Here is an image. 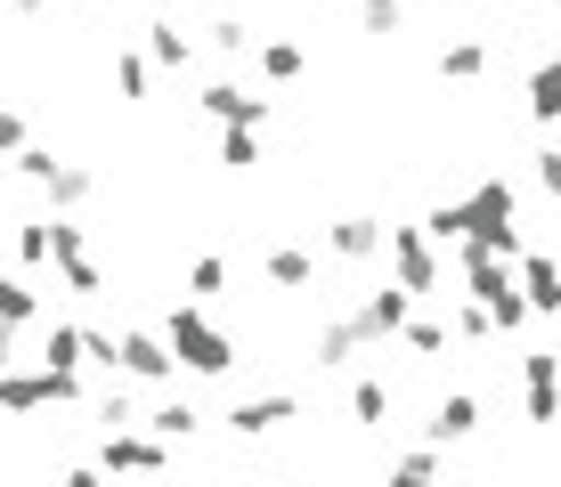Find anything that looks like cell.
Segmentation results:
<instances>
[{
  "instance_id": "d6986e66",
  "label": "cell",
  "mask_w": 561,
  "mask_h": 487,
  "mask_svg": "<svg viewBox=\"0 0 561 487\" xmlns=\"http://www.w3.org/2000/svg\"><path fill=\"white\" fill-rule=\"evenodd\" d=\"M439 73H448V82H480V73H489V42H480V33L439 42Z\"/></svg>"
},
{
  "instance_id": "f35d334b",
  "label": "cell",
  "mask_w": 561,
  "mask_h": 487,
  "mask_svg": "<svg viewBox=\"0 0 561 487\" xmlns=\"http://www.w3.org/2000/svg\"><path fill=\"white\" fill-rule=\"evenodd\" d=\"M9 9H16V16H49L57 0H9Z\"/></svg>"
},
{
  "instance_id": "60d3db41",
  "label": "cell",
  "mask_w": 561,
  "mask_h": 487,
  "mask_svg": "<svg viewBox=\"0 0 561 487\" xmlns=\"http://www.w3.org/2000/svg\"><path fill=\"white\" fill-rule=\"evenodd\" d=\"M139 487H163V479H139Z\"/></svg>"
},
{
  "instance_id": "7402d4cb",
  "label": "cell",
  "mask_w": 561,
  "mask_h": 487,
  "mask_svg": "<svg viewBox=\"0 0 561 487\" xmlns=\"http://www.w3.org/2000/svg\"><path fill=\"white\" fill-rule=\"evenodd\" d=\"M187 57H196V42H187V33L171 25V16H163V25H147V66H171V73H187Z\"/></svg>"
},
{
  "instance_id": "5b68a950",
  "label": "cell",
  "mask_w": 561,
  "mask_h": 487,
  "mask_svg": "<svg viewBox=\"0 0 561 487\" xmlns=\"http://www.w3.org/2000/svg\"><path fill=\"white\" fill-rule=\"evenodd\" d=\"M99 472L106 479H163L171 472V447L147 439V431H106L99 439Z\"/></svg>"
},
{
  "instance_id": "d590c367",
  "label": "cell",
  "mask_w": 561,
  "mask_h": 487,
  "mask_svg": "<svg viewBox=\"0 0 561 487\" xmlns=\"http://www.w3.org/2000/svg\"><path fill=\"white\" fill-rule=\"evenodd\" d=\"M537 187H546L553 204H561V147H546V154H537Z\"/></svg>"
},
{
  "instance_id": "603a6c76",
  "label": "cell",
  "mask_w": 561,
  "mask_h": 487,
  "mask_svg": "<svg viewBox=\"0 0 561 487\" xmlns=\"http://www.w3.org/2000/svg\"><path fill=\"white\" fill-rule=\"evenodd\" d=\"M0 325H42V292L0 268Z\"/></svg>"
},
{
  "instance_id": "3957f363",
  "label": "cell",
  "mask_w": 561,
  "mask_h": 487,
  "mask_svg": "<svg viewBox=\"0 0 561 487\" xmlns=\"http://www.w3.org/2000/svg\"><path fill=\"white\" fill-rule=\"evenodd\" d=\"M90 390L82 374H57V366H9L0 374V415H42V406H82Z\"/></svg>"
},
{
  "instance_id": "4fadbf2b",
  "label": "cell",
  "mask_w": 561,
  "mask_h": 487,
  "mask_svg": "<svg viewBox=\"0 0 561 487\" xmlns=\"http://www.w3.org/2000/svg\"><path fill=\"white\" fill-rule=\"evenodd\" d=\"M33 187H42V204H49V220H73V211H82V204H90V195H99V179H90V171H82V163H49V171H42V179H33Z\"/></svg>"
},
{
  "instance_id": "d6a6232c",
  "label": "cell",
  "mask_w": 561,
  "mask_h": 487,
  "mask_svg": "<svg viewBox=\"0 0 561 487\" xmlns=\"http://www.w3.org/2000/svg\"><path fill=\"white\" fill-rule=\"evenodd\" d=\"M211 49H220V57H253V25H237V16H220V25H211Z\"/></svg>"
},
{
  "instance_id": "8d00e7d4",
  "label": "cell",
  "mask_w": 561,
  "mask_h": 487,
  "mask_svg": "<svg viewBox=\"0 0 561 487\" xmlns=\"http://www.w3.org/2000/svg\"><path fill=\"white\" fill-rule=\"evenodd\" d=\"M57 487H106V472H99V463H82V472H66Z\"/></svg>"
},
{
  "instance_id": "ab89813d",
  "label": "cell",
  "mask_w": 561,
  "mask_h": 487,
  "mask_svg": "<svg viewBox=\"0 0 561 487\" xmlns=\"http://www.w3.org/2000/svg\"><path fill=\"white\" fill-rule=\"evenodd\" d=\"M391 487H415V479H399V472H391Z\"/></svg>"
},
{
  "instance_id": "9c48e42d",
  "label": "cell",
  "mask_w": 561,
  "mask_h": 487,
  "mask_svg": "<svg viewBox=\"0 0 561 487\" xmlns=\"http://www.w3.org/2000/svg\"><path fill=\"white\" fill-rule=\"evenodd\" d=\"M408 292H399V285H375V292H366V301H351V325H358V334H366V349H375V341H391L399 334V325H408Z\"/></svg>"
},
{
  "instance_id": "4316f807",
  "label": "cell",
  "mask_w": 561,
  "mask_h": 487,
  "mask_svg": "<svg viewBox=\"0 0 561 487\" xmlns=\"http://www.w3.org/2000/svg\"><path fill=\"white\" fill-rule=\"evenodd\" d=\"M99 422H106V431H139V422H147V406L130 398V390H106V398H99Z\"/></svg>"
},
{
  "instance_id": "277c9868",
  "label": "cell",
  "mask_w": 561,
  "mask_h": 487,
  "mask_svg": "<svg viewBox=\"0 0 561 487\" xmlns=\"http://www.w3.org/2000/svg\"><path fill=\"white\" fill-rule=\"evenodd\" d=\"M382 260H391V285L408 292V301H439V244L423 236V228H391V236H382Z\"/></svg>"
},
{
  "instance_id": "2e32d148",
  "label": "cell",
  "mask_w": 561,
  "mask_h": 487,
  "mask_svg": "<svg viewBox=\"0 0 561 487\" xmlns=\"http://www.w3.org/2000/svg\"><path fill=\"white\" fill-rule=\"evenodd\" d=\"M382 236H391V228H382L375 211H351V220H334V236H325V244H334L342 260H382Z\"/></svg>"
},
{
  "instance_id": "8fae6325",
  "label": "cell",
  "mask_w": 561,
  "mask_h": 487,
  "mask_svg": "<svg viewBox=\"0 0 561 487\" xmlns=\"http://www.w3.org/2000/svg\"><path fill=\"white\" fill-rule=\"evenodd\" d=\"M513 277H520V301H529V317H561V260H553V252H520Z\"/></svg>"
},
{
  "instance_id": "1f68e13d",
  "label": "cell",
  "mask_w": 561,
  "mask_h": 487,
  "mask_svg": "<svg viewBox=\"0 0 561 487\" xmlns=\"http://www.w3.org/2000/svg\"><path fill=\"white\" fill-rule=\"evenodd\" d=\"M16 260H25V268H49V220H25V228H16Z\"/></svg>"
},
{
  "instance_id": "7c38bea8",
  "label": "cell",
  "mask_w": 561,
  "mask_h": 487,
  "mask_svg": "<svg viewBox=\"0 0 561 487\" xmlns=\"http://www.w3.org/2000/svg\"><path fill=\"white\" fill-rule=\"evenodd\" d=\"M204 114H211L220 130H261V123H268V97H253L244 82H211V90H204Z\"/></svg>"
},
{
  "instance_id": "44dd1931",
  "label": "cell",
  "mask_w": 561,
  "mask_h": 487,
  "mask_svg": "<svg viewBox=\"0 0 561 487\" xmlns=\"http://www.w3.org/2000/svg\"><path fill=\"white\" fill-rule=\"evenodd\" d=\"M351 422H366V431H382V422H391V382L358 374V382H351Z\"/></svg>"
},
{
  "instance_id": "5bb4252c",
  "label": "cell",
  "mask_w": 561,
  "mask_h": 487,
  "mask_svg": "<svg viewBox=\"0 0 561 487\" xmlns=\"http://www.w3.org/2000/svg\"><path fill=\"white\" fill-rule=\"evenodd\" d=\"M472 431H480V398H472V390H448V398L432 406V422H423V439H432V447H456Z\"/></svg>"
},
{
  "instance_id": "4dcf8cb0",
  "label": "cell",
  "mask_w": 561,
  "mask_h": 487,
  "mask_svg": "<svg viewBox=\"0 0 561 487\" xmlns=\"http://www.w3.org/2000/svg\"><path fill=\"white\" fill-rule=\"evenodd\" d=\"M220 163L228 171H253L261 163V139H253V130H220Z\"/></svg>"
},
{
  "instance_id": "e575fe53",
  "label": "cell",
  "mask_w": 561,
  "mask_h": 487,
  "mask_svg": "<svg viewBox=\"0 0 561 487\" xmlns=\"http://www.w3.org/2000/svg\"><path fill=\"white\" fill-rule=\"evenodd\" d=\"M25 147H33L25 114H16V106H0V154H25Z\"/></svg>"
},
{
  "instance_id": "52a82bcc",
  "label": "cell",
  "mask_w": 561,
  "mask_h": 487,
  "mask_svg": "<svg viewBox=\"0 0 561 487\" xmlns=\"http://www.w3.org/2000/svg\"><path fill=\"white\" fill-rule=\"evenodd\" d=\"M520 406L529 422H561V349H520Z\"/></svg>"
},
{
  "instance_id": "74e56055",
  "label": "cell",
  "mask_w": 561,
  "mask_h": 487,
  "mask_svg": "<svg viewBox=\"0 0 561 487\" xmlns=\"http://www.w3.org/2000/svg\"><path fill=\"white\" fill-rule=\"evenodd\" d=\"M16 366V325H0V374Z\"/></svg>"
},
{
  "instance_id": "7a4b0ae2",
  "label": "cell",
  "mask_w": 561,
  "mask_h": 487,
  "mask_svg": "<svg viewBox=\"0 0 561 487\" xmlns=\"http://www.w3.org/2000/svg\"><path fill=\"white\" fill-rule=\"evenodd\" d=\"M163 349H171V366H187V374H204V382H220L228 366H237V341H228L196 301L163 317Z\"/></svg>"
},
{
  "instance_id": "ac0fdd59",
  "label": "cell",
  "mask_w": 561,
  "mask_h": 487,
  "mask_svg": "<svg viewBox=\"0 0 561 487\" xmlns=\"http://www.w3.org/2000/svg\"><path fill=\"white\" fill-rule=\"evenodd\" d=\"M529 114H537L546 130H561V49L529 66Z\"/></svg>"
},
{
  "instance_id": "836d02e7",
  "label": "cell",
  "mask_w": 561,
  "mask_h": 487,
  "mask_svg": "<svg viewBox=\"0 0 561 487\" xmlns=\"http://www.w3.org/2000/svg\"><path fill=\"white\" fill-rule=\"evenodd\" d=\"M448 334H456V341H489L496 325H489V309H480V301H463L456 317H448Z\"/></svg>"
},
{
  "instance_id": "e0dca14e",
  "label": "cell",
  "mask_w": 561,
  "mask_h": 487,
  "mask_svg": "<svg viewBox=\"0 0 561 487\" xmlns=\"http://www.w3.org/2000/svg\"><path fill=\"white\" fill-rule=\"evenodd\" d=\"M139 431H147V439H163V447H187V439L204 431V415H196L187 398H163V406H147V422H139Z\"/></svg>"
},
{
  "instance_id": "f1b7e54d",
  "label": "cell",
  "mask_w": 561,
  "mask_h": 487,
  "mask_svg": "<svg viewBox=\"0 0 561 487\" xmlns=\"http://www.w3.org/2000/svg\"><path fill=\"white\" fill-rule=\"evenodd\" d=\"M187 292H196V301H211V292H228V260H220V252H204V260L187 268Z\"/></svg>"
},
{
  "instance_id": "9a60e30c",
  "label": "cell",
  "mask_w": 561,
  "mask_h": 487,
  "mask_svg": "<svg viewBox=\"0 0 561 487\" xmlns=\"http://www.w3.org/2000/svg\"><path fill=\"white\" fill-rule=\"evenodd\" d=\"M261 277L277 285V292H318V252H309V244H277L261 260Z\"/></svg>"
},
{
  "instance_id": "d4e9b609",
  "label": "cell",
  "mask_w": 561,
  "mask_h": 487,
  "mask_svg": "<svg viewBox=\"0 0 561 487\" xmlns=\"http://www.w3.org/2000/svg\"><path fill=\"white\" fill-rule=\"evenodd\" d=\"M42 366H57V374H82V325L57 317V325H49V341H42Z\"/></svg>"
},
{
  "instance_id": "cb8c5ba5",
  "label": "cell",
  "mask_w": 561,
  "mask_h": 487,
  "mask_svg": "<svg viewBox=\"0 0 561 487\" xmlns=\"http://www.w3.org/2000/svg\"><path fill=\"white\" fill-rule=\"evenodd\" d=\"M253 66H261V82H294L309 66V49L301 42H253Z\"/></svg>"
},
{
  "instance_id": "83f0119b",
  "label": "cell",
  "mask_w": 561,
  "mask_h": 487,
  "mask_svg": "<svg viewBox=\"0 0 561 487\" xmlns=\"http://www.w3.org/2000/svg\"><path fill=\"white\" fill-rule=\"evenodd\" d=\"M391 472H399V479H415V487H439V447H432V439L408 447V455H399Z\"/></svg>"
},
{
  "instance_id": "6da1fadb",
  "label": "cell",
  "mask_w": 561,
  "mask_h": 487,
  "mask_svg": "<svg viewBox=\"0 0 561 487\" xmlns=\"http://www.w3.org/2000/svg\"><path fill=\"white\" fill-rule=\"evenodd\" d=\"M423 236L432 244H480V252H496V260H520V195H513V179H480L472 195H456V204H432L423 211Z\"/></svg>"
},
{
  "instance_id": "484cf974",
  "label": "cell",
  "mask_w": 561,
  "mask_h": 487,
  "mask_svg": "<svg viewBox=\"0 0 561 487\" xmlns=\"http://www.w3.org/2000/svg\"><path fill=\"white\" fill-rule=\"evenodd\" d=\"M114 90H123V97H147L154 90V66L139 49H114Z\"/></svg>"
},
{
  "instance_id": "f546056e",
  "label": "cell",
  "mask_w": 561,
  "mask_h": 487,
  "mask_svg": "<svg viewBox=\"0 0 561 487\" xmlns=\"http://www.w3.org/2000/svg\"><path fill=\"white\" fill-rule=\"evenodd\" d=\"M358 25L366 33H399L408 25V0H358Z\"/></svg>"
},
{
  "instance_id": "ba28073f",
  "label": "cell",
  "mask_w": 561,
  "mask_h": 487,
  "mask_svg": "<svg viewBox=\"0 0 561 487\" xmlns=\"http://www.w3.org/2000/svg\"><path fill=\"white\" fill-rule=\"evenodd\" d=\"M285 422H301L294 390H268V398H237V406H228V431H237V439H268V431H285Z\"/></svg>"
},
{
  "instance_id": "ffe728a7",
  "label": "cell",
  "mask_w": 561,
  "mask_h": 487,
  "mask_svg": "<svg viewBox=\"0 0 561 487\" xmlns=\"http://www.w3.org/2000/svg\"><path fill=\"white\" fill-rule=\"evenodd\" d=\"M399 341L415 349V358H448V317H432V309H408V325H399Z\"/></svg>"
},
{
  "instance_id": "30bf717a",
  "label": "cell",
  "mask_w": 561,
  "mask_h": 487,
  "mask_svg": "<svg viewBox=\"0 0 561 487\" xmlns=\"http://www.w3.org/2000/svg\"><path fill=\"white\" fill-rule=\"evenodd\" d=\"M358 358H366V334L351 325V309H342V317H318V341H309V366H325V374H351Z\"/></svg>"
},
{
  "instance_id": "8992f818",
  "label": "cell",
  "mask_w": 561,
  "mask_h": 487,
  "mask_svg": "<svg viewBox=\"0 0 561 487\" xmlns=\"http://www.w3.org/2000/svg\"><path fill=\"white\" fill-rule=\"evenodd\" d=\"M114 374H130L139 390H163L180 366H171V349L163 334H147V325H130V334H114Z\"/></svg>"
}]
</instances>
